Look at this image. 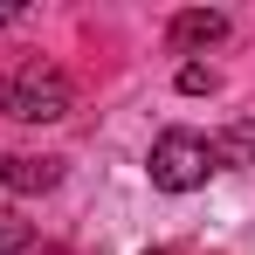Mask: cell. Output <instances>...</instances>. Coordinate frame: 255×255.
<instances>
[{"label": "cell", "instance_id": "obj_1", "mask_svg": "<svg viewBox=\"0 0 255 255\" xmlns=\"http://www.w3.org/2000/svg\"><path fill=\"white\" fill-rule=\"evenodd\" d=\"M69 104H76V83L42 62V55H28L7 83H0V111L14 118V125H55V118H69Z\"/></svg>", "mask_w": 255, "mask_h": 255}, {"label": "cell", "instance_id": "obj_2", "mask_svg": "<svg viewBox=\"0 0 255 255\" xmlns=\"http://www.w3.org/2000/svg\"><path fill=\"white\" fill-rule=\"evenodd\" d=\"M145 172H152V186L159 193H200L214 172H221V159H214V138H200V131L172 125L152 138V159H145Z\"/></svg>", "mask_w": 255, "mask_h": 255}, {"label": "cell", "instance_id": "obj_3", "mask_svg": "<svg viewBox=\"0 0 255 255\" xmlns=\"http://www.w3.org/2000/svg\"><path fill=\"white\" fill-rule=\"evenodd\" d=\"M166 42L179 48V55H193V48H214V42H228V14H221V7H186V14H172Z\"/></svg>", "mask_w": 255, "mask_h": 255}, {"label": "cell", "instance_id": "obj_4", "mask_svg": "<svg viewBox=\"0 0 255 255\" xmlns=\"http://www.w3.org/2000/svg\"><path fill=\"white\" fill-rule=\"evenodd\" d=\"M0 186H7V193H48V186H62V159L7 152V159H0Z\"/></svg>", "mask_w": 255, "mask_h": 255}, {"label": "cell", "instance_id": "obj_5", "mask_svg": "<svg viewBox=\"0 0 255 255\" xmlns=\"http://www.w3.org/2000/svg\"><path fill=\"white\" fill-rule=\"evenodd\" d=\"M214 159H221V166H255V118L221 131V138H214Z\"/></svg>", "mask_w": 255, "mask_h": 255}, {"label": "cell", "instance_id": "obj_6", "mask_svg": "<svg viewBox=\"0 0 255 255\" xmlns=\"http://www.w3.org/2000/svg\"><path fill=\"white\" fill-rule=\"evenodd\" d=\"M28 242H35V228H28L21 214H7V207H0V255H21Z\"/></svg>", "mask_w": 255, "mask_h": 255}, {"label": "cell", "instance_id": "obj_7", "mask_svg": "<svg viewBox=\"0 0 255 255\" xmlns=\"http://www.w3.org/2000/svg\"><path fill=\"white\" fill-rule=\"evenodd\" d=\"M179 90H186V97L214 90V69H207V62H186V69H179Z\"/></svg>", "mask_w": 255, "mask_h": 255}, {"label": "cell", "instance_id": "obj_8", "mask_svg": "<svg viewBox=\"0 0 255 255\" xmlns=\"http://www.w3.org/2000/svg\"><path fill=\"white\" fill-rule=\"evenodd\" d=\"M14 14H21V7H0V28H7V21H14Z\"/></svg>", "mask_w": 255, "mask_h": 255}, {"label": "cell", "instance_id": "obj_9", "mask_svg": "<svg viewBox=\"0 0 255 255\" xmlns=\"http://www.w3.org/2000/svg\"><path fill=\"white\" fill-rule=\"evenodd\" d=\"M152 255H179V249H152Z\"/></svg>", "mask_w": 255, "mask_h": 255}]
</instances>
